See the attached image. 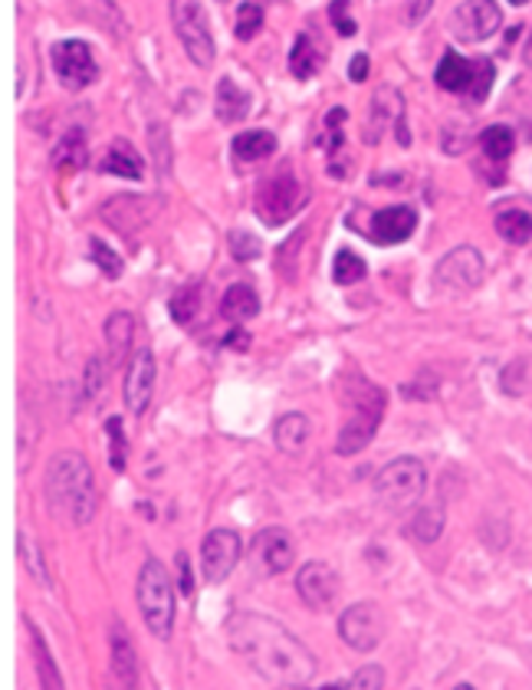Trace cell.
I'll return each instance as SVG.
<instances>
[{
    "mask_svg": "<svg viewBox=\"0 0 532 690\" xmlns=\"http://www.w3.org/2000/svg\"><path fill=\"white\" fill-rule=\"evenodd\" d=\"M171 11V24H174V34L177 40H182L188 60L201 70H208L214 63V37H211V27H208V14L201 4H191V0H174V4H168Z\"/></svg>",
    "mask_w": 532,
    "mask_h": 690,
    "instance_id": "8",
    "label": "cell"
},
{
    "mask_svg": "<svg viewBox=\"0 0 532 690\" xmlns=\"http://www.w3.org/2000/svg\"><path fill=\"white\" fill-rule=\"evenodd\" d=\"M221 312L227 322H250L257 312H260V299H257V289L247 286V283H234L224 299H221Z\"/></svg>",
    "mask_w": 532,
    "mask_h": 690,
    "instance_id": "25",
    "label": "cell"
},
{
    "mask_svg": "<svg viewBox=\"0 0 532 690\" xmlns=\"http://www.w3.org/2000/svg\"><path fill=\"white\" fill-rule=\"evenodd\" d=\"M34 421H30V411L24 408V415H21V470L27 473V467H30V454H34Z\"/></svg>",
    "mask_w": 532,
    "mask_h": 690,
    "instance_id": "43",
    "label": "cell"
},
{
    "mask_svg": "<svg viewBox=\"0 0 532 690\" xmlns=\"http://www.w3.org/2000/svg\"><path fill=\"white\" fill-rule=\"evenodd\" d=\"M273 151H276V135L267 132V128L240 132V135L234 138V158H237L240 164H247V161H263V158H270Z\"/></svg>",
    "mask_w": 532,
    "mask_h": 690,
    "instance_id": "28",
    "label": "cell"
},
{
    "mask_svg": "<svg viewBox=\"0 0 532 690\" xmlns=\"http://www.w3.org/2000/svg\"><path fill=\"white\" fill-rule=\"evenodd\" d=\"M112 690H138V657L122 621H112V664H109Z\"/></svg>",
    "mask_w": 532,
    "mask_h": 690,
    "instance_id": "17",
    "label": "cell"
},
{
    "mask_svg": "<svg viewBox=\"0 0 532 690\" xmlns=\"http://www.w3.org/2000/svg\"><path fill=\"white\" fill-rule=\"evenodd\" d=\"M132 338H135V316L119 309L106 319V345H109V359L112 366L125 362L132 353Z\"/></svg>",
    "mask_w": 532,
    "mask_h": 690,
    "instance_id": "21",
    "label": "cell"
},
{
    "mask_svg": "<svg viewBox=\"0 0 532 690\" xmlns=\"http://www.w3.org/2000/svg\"><path fill=\"white\" fill-rule=\"evenodd\" d=\"M480 145H483L486 158L506 161V158L512 155V148H516V135H512L509 125H490V128L480 135Z\"/></svg>",
    "mask_w": 532,
    "mask_h": 690,
    "instance_id": "35",
    "label": "cell"
},
{
    "mask_svg": "<svg viewBox=\"0 0 532 690\" xmlns=\"http://www.w3.org/2000/svg\"><path fill=\"white\" fill-rule=\"evenodd\" d=\"M106 434H109V464L112 470H125L128 464V447H125V434H122V421L119 418H109L106 421Z\"/></svg>",
    "mask_w": 532,
    "mask_h": 690,
    "instance_id": "37",
    "label": "cell"
},
{
    "mask_svg": "<svg viewBox=\"0 0 532 690\" xmlns=\"http://www.w3.org/2000/svg\"><path fill=\"white\" fill-rule=\"evenodd\" d=\"M17 559L24 563V569L30 572V579L44 589H53V579H50V569H47V559H44V550L40 543L30 537V533H21L17 537Z\"/></svg>",
    "mask_w": 532,
    "mask_h": 690,
    "instance_id": "30",
    "label": "cell"
},
{
    "mask_svg": "<svg viewBox=\"0 0 532 690\" xmlns=\"http://www.w3.org/2000/svg\"><path fill=\"white\" fill-rule=\"evenodd\" d=\"M385 687V670L379 664H366L355 670V677L345 683V690H382Z\"/></svg>",
    "mask_w": 532,
    "mask_h": 690,
    "instance_id": "40",
    "label": "cell"
},
{
    "mask_svg": "<svg viewBox=\"0 0 532 690\" xmlns=\"http://www.w3.org/2000/svg\"><path fill=\"white\" fill-rule=\"evenodd\" d=\"M24 628L30 631V644H34V657H37L40 690H66L63 674H60V667H57V661H53V654H50V644H47V641H44V634H40V628H37L30 618H24Z\"/></svg>",
    "mask_w": 532,
    "mask_h": 690,
    "instance_id": "22",
    "label": "cell"
},
{
    "mask_svg": "<svg viewBox=\"0 0 532 690\" xmlns=\"http://www.w3.org/2000/svg\"><path fill=\"white\" fill-rule=\"evenodd\" d=\"M138 612L145 618V628L158 641L171 638V631H174V582L154 556H148L138 569Z\"/></svg>",
    "mask_w": 532,
    "mask_h": 690,
    "instance_id": "4",
    "label": "cell"
},
{
    "mask_svg": "<svg viewBox=\"0 0 532 690\" xmlns=\"http://www.w3.org/2000/svg\"><path fill=\"white\" fill-rule=\"evenodd\" d=\"M263 21H267V8L263 4H240L237 8V24H234L237 40L257 37V30L263 27Z\"/></svg>",
    "mask_w": 532,
    "mask_h": 690,
    "instance_id": "36",
    "label": "cell"
},
{
    "mask_svg": "<svg viewBox=\"0 0 532 690\" xmlns=\"http://www.w3.org/2000/svg\"><path fill=\"white\" fill-rule=\"evenodd\" d=\"M53 164H57L60 171H79V168L89 164V151H86V135H83V128H73V132H66V135L60 138V145H57V151H53Z\"/></svg>",
    "mask_w": 532,
    "mask_h": 690,
    "instance_id": "29",
    "label": "cell"
},
{
    "mask_svg": "<svg viewBox=\"0 0 532 690\" xmlns=\"http://www.w3.org/2000/svg\"><path fill=\"white\" fill-rule=\"evenodd\" d=\"M168 312L177 325H191L195 316L201 312V286H185V289H177L168 303Z\"/></svg>",
    "mask_w": 532,
    "mask_h": 690,
    "instance_id": "33",
    "label": "cell"
},
{
    "mask_svg": "<svg viewBox=\"0 0 532 690\" xmlns=\"http://www.w3.org/2000/svg\"><path fill=\"white\" fill-rule=\"evenodd\" d=\"M161 211V198H132V195H122V198H112L109 205H102V221H109V227L122 231V234H132L135 227H145L154 214Z\"/></svg>",
    "mask_w": 532,
    "mask_h": 690,
    "instance_id": "16",
    "label": "cell"
},
{
    "mask_svg": "<svg viewBox=\"0 0 532 690\" xmlns=\"http://www.w3.org/2000/svg\"><path fill=\"white\" fill-rule=\"evenodd\" d=\"M319 63H322V57H319L312 37L309 34H299L296 44H293V53H289V73L296 79H309V76H316Z\"/></svg>",
    "mask_w": 532,
    "mask_h": 690,
    "instance_id": "31",
    "label": "cell"
},
{
    "mask_svg": "<svg viewBox=\"0 0 532 690\" xmlns=\"http://www.w3.org/2000/svg\"><path fill=\"white\" fill-rule=\"evenodd\" d=\"M525 60L532 63V37H529V47H525Z\"/></svg>",
    "mask_w": 532,
    "mask_h": 690,
    "instance_id": "49",
    "label": "cell"
},
{
    "mask_svg": "<svg viewBox=\"0 0 532 690\" xmlns=\"http://www.w3.org/2000/svg\"><path fill=\"white\" fill-rule=\"evenodd\" d=\"M348 79H351V83H366V79H369V57H366V53L351 57V63H348Z\"/></svg>",
    "mask_w": 532,
    "mask_h": 690,
    "instance_id": "45",
    "label": "cell"
},
{
    "mask_svg": "<svg viewBox=\"0 0 532 690\" xmlns=\"http://www.w3.org/2000/svg\"><path fill=\"white\" fill-rule=\"evenodd\" d=\"M89 257H92V263L109 276V280H119L122 276V270H125V263H122V257L112 250V247H106L102 241H92L89 244Z\"/></svg>",
    "mask_w": 532,
    "mask_h": 690,
    "instance_id": "38",
    "label": "cell"
},
{
    "mask_svg": "<svg viewBox=\"0 0 532 690\" xmlns=\"http://www.w3.org/2000/svg\"><path fill=\"white\" fill-rule=\"evenodd\" d=\"M338 638L359 654H369L382 641V608L375 602H355L338 618Z\"/></svg>",
    "mask_w": 532,
    "mask_h": 690,
    "instance_id": "9",
    "label": "cell"
},
{
    "mask_svg": "<svg viewBox=\"0 0 532 690\" xmlns=\"http://www.w3.org/2000/svg\"><path fill=\"white\" fill-rule=\"evenodd\" d=\"M53 70H57L60 83L66 89H73V93L86 89L99 76L96 57H92L89 44H83V40H60V44H53Z\"/></svg>",
    "mask_w": 532,
    "mask_h": 690,
    "instance_id": "10",
    "label": "cell"
},
{
    "mask_svg": "<svg viewBox=\"0 0 532 690\" xmlns=\"http://www.w3.org/2000/svg\"><path fill=\"white\" fill-rule=\"evenodd\" d=\"M444 533V509L441 506H421L415 513V520H411V537L424 546L437 543Z\"/></svg>",
    "mask_w": 532,
    "mask_h": 690,
    "instance_id": "32",
    "label": "cell"
},
{
    "mask_svg": "<svg viewBox=\"0 0 532 690\" xmlns=\"http://www.w3.org/2000/svg\"><path fill=\"white\" fill-rule=\"evenodd\" d=\"M332 280L338 286H351V283L366 280V260L355 250H338L335 260H332Z\"/></svg>",
    "mask_w": 532,
    "mask_h": 690,
    "instance_id": "34",
    "label": "cell"
},
{
    "mask_svg": "<svg viewBox=\"0 0 532 690\" xmlns=\"http://www.w3.org/2000/svg\"><path fill=\"white\" fill-rule=\"evenodd\" d=\"M392 122H395V125L405 122V102H401V93H398V89L385 86V89H379L375 99H372V115H369V122H366V141H369V145H379L382 135H385V128H388Z\"/></svg>",
    "mask_w": 532,
    "mask_h": 690,
    "instance_id": "19",
    "label": "cell"
},
{
    "mask_svg": "<svg viewBox=\"0 0 532 690\" xmlns=\"http://www.w3.org/2000/svg\"><path fill=\"white\" fill-rule=\"evenodd\" d=\"M102 171H106V175H119V178L138 182L141 178V158L132 151V145L125 138H115V145L102 158Z\"/></svg>",
    "mask_w": 532,
    "mask_h": 690,
    "instance_id": "27",
    "label": "cell"
},
{
    "mask_svg": "<svg viewBox=\"0 0 532 690\" xmlns=\"http://www.w3.org/2000/svg\"><path fill=\"white\" fill-rule=\"evenodd\" d=\"M437 283L441 286H450V289H473L483 283L486 276V260L477 247H454L447 257H441L437 270H434Z\"/></svg>",
    "mask_w": 532,
    "mask_h": 690,
    "instance_id": "11",
    "label": "cell"
},
{
    "mask_svg": "<svg viewBox=\"0 0 532 690\" xmlns=\"http://www.w3.org/2000/svg\"><path fill=\"white\" fill-rule=\"evenodd\" d=\"M231 254H234V260H240V263H247V260H257L260 254H263V244H260V237H253V234H247V231H231Z\"/></svg>",
    "mask_w": 532,
    "mask_h": 690,
    "instance_id": "39",
    "label": "cell"
},
{
    "mask_svg": "<svg viewBox=\"0 0 532 690\" xmlns=\"http://www.w3.org/2000/svg\"><path fill=\"white\" fill-rule=\"evenodd\" d=\"M428 490V470L418 457H395L375 477V500L388 513H408Z\"/></svg>",
    "mask_w": 532,
    "mask_h": 690,
    "instance_id": "6",
    "label": "cell"
},
{
    "mask_svg": "<svg viewBox=\"0 0 532 690\" xmlns=\"http://www.w3.org/2000/svg\"><path fill=\"white\" fill-rule=\"evenodd\" d=\"M329 17H332V24H335V30L342 34V37H355V21L348 17V4H329Z\"/></svg>",
    "mask_w": 532,
    "mask_h": 690,
    "instance_id": "44",
    "label": "cell"
},
{
    "mask_svg": "<svg viewBox=\"0 0 532 690\" xmlns=\"http://www.w3.org/2000/svg\"><path fill=\"white\" fill-rule=\"evenodd\" d=\"M454 690H477V687H470V683H457Z\"/></svg>",
    "mask_w": 532,
    "mask_h": 690,
    "instance_id": "50",
    "label": "cell"
},
{
    "mask_svg": "<svg viewBox=\"0 0 532 690\" xmlns=\"http://www.w3.org/2000/svg\"><path fill=\"white\" fill-rule=\"evenodd\" d=\"M177 572H182V592L191 595L195 592V582H191V563H188V553H177Z\"/></svg>",
    "mask_w": 532,
    "mask_h": 690,
    "instance_id": "46",
    "label": "cell"
},
{
    "mask_svg": "<svg viewBox=\"0 0 532 690\" xmlns=\"http://www.w3.org/2000/svg\"><path fill=\"white\" fill-rule=\"evenodd\" d=\"M348 392H351L348 418H345V424L338 431V441H335V451L342 457H351V454H359V451H366L372 444V438H375V431H379V424L385 418V405H388L385 392L379 385L366 382L362 375L348 379Z\"/></svg>",
    "mask_w": 532,
    "mask_h": 690,
    "instance_id": "3",
    "label": "cell"
},
{
    "mask_svg": "<svg viewBox=\"0 0 532 690\" xmlns=\"http://www.w3.org/2000/svg\"><path fill=\"white\" fill-rule=\"evenodd\" d=\"M309 195L302 188V182L296 178L293 164H280L276 171H270V175L257 185V218L267 224V227H280L286 224L289 218H296L302 208H306Z\"/></svg>",
    "mask_w": 532,
    "mask_h": 690,
    "instance_id": "5",
    "label": "cell"
},
{
    "mask_svg": "<svg viewBox=\"0 0 532 690\" xmlns=\"http://www.w3.org/2000/svg\"><path fill=\"white\" fill-rule=\"evenodd\" d=\"M151 392H154V356H151V349H138V353H132V362L125 372V405L135 418H141L148 411Z\"/></svg>",
    "mask_w": 532,
    "mask_h": 690,
    "instance_id": "15",
    "label": "cell"
},
{
    "mask_svg": "<svg viewBox=\"0 0 532 690\" xmlns=\"http://www.w3.org/2000/svg\"><path fill=\"white\" fill-rule=\"evenodd\" d=\"M240 550H244V543H240V537L234 530H211L205 537V543H201V569H205V579L214 582V586L224 582L237 569Z\"/></svg>",
    "mask_w": 532,
    "mask_h": 690,
    "instance_id": "12",
    "label": "cell"
},
{
    "mask_svg": "<svg viewBox=\"0 0 532 690\" xmlns=\"http://www.w3.org/2000/svg\"><path fill=\"white\" fill-rule=\"evenodd\" d=\"M224 631L234 654H240L267 683L299 690L316 677L312 651L276 618L260 612H234Z\"/></svg>",
    "mask_w": 532,
    "mask_h": 690,
    "instance_id": "1",
    "label": "cell"
},
{
    "mask_svg": "<svg viewBox=\"0 0 532 690\" xmlns=\"http://www.w3.org/2000/svg\"><path fill=\"white\" fill-rule=\"evenodd\" d=\"M253 553H257V559L263 563V572L280 576V572H286V569L293 566V559H296V543H293L289 530L270 527V530H263V533L257 537Z\"/></svg>",
    "mask_w": 532,
    "mask_h": 690,
    "instance_id": "18",
    "label": "cell"
},
{
    "mask_svg": "<svg viewBox=\"0 0 532 690\" xmlns=\"http://www.w3.org/2000/svg\"><path fill=\"white\" fill-rule=\"evenodd\" d=\"M493 224H496V234L506 244H529L532 241V211L529 208H499Z\"/></svg>",
    "mask_w": 532,
    "mask_h": 690,
    "instance_id": "26",
    "label": "cell"
},
{
    "mask_svg": "<svg viewBox=\"0 0 532 690\" xmlns=\"http://www.w3.org/2000/svg\"><path fill=\"white\" fill-rule=\"evenodd\" d=\"M224 345H227V349H250V335H247L244 329H234V332L224 338Z\"/></svg>",
    "mask_w": 532,
    "mask_h": 690,
    "instance_id": "48",
    "label": "cell"
},
{
    "mask_svg": "<svg viewBox=\"0 0 532 690\" xmlns=\"http://www.w3.org/2000/svg\"><path fill=\"white\" fill-rule=\"evenodd\" d=\"M296 592L302 599V605H309L312 612H325L335 605L338 592H342V582H338V572L329 566V563H306L296 576Z\"/></svg>",
    "mask_w": 532,
    "mask_h": 690,
    "instance_id": "13",
    "label": "cell"
},
{
    "mask_svg": "<svg viewBox=\"0 0 532 690\" xmlns=\"http://www.w3.org/2000/svg\"><path fill=\"white\" fill-rule=\"evenodd\" d=\"M431 8H434L431 0H418V4H408V8H405V21H408V24H418L421 17H428Z\"/></svg>",
    "mask_w": 532,
    "mask_h": 690,
    "instance_id": "47",
    "label": "cell"
},
{
    "mask_svg": "<svg viewBox=\"0 0 532 690\" xmlns=\"http://www.w3.org/2000/svg\"><path fill=\"white\" fill-rule=\"evenodd\" d=\"M503 24V11L493 0H470V4H457L454 8V27L460 34V40L467 44H480L486 37H493Z\"/></svg>",
    "mask_w": 532,
    "mask_h": 690,
    "instance_id": "14",
    "label": "cell"
},
{
    "mask_svg": "<svg viewBox=\"0 0 532 690\" xmlns=\"http://www.w3.org/2000/svg\"><path fill=\"white\" fill-rule=\"evenodd\" d=\"M273 441H276V447H280L283 454H289V457L302 454V447H306V441H309V418L299 415V411L283 415V418L276 421V428H273Z\"/></svg>",
    "mask_w": 532,
    "mask_h": 690,
    "instance_id": "23",
    "label": "cell"
},
{
    "mask_svg": "<svg viewBox=\"0 0 532 690\" xmlns=\"http://www.w3.org/2000/svg\"><path fill=\"white\" fill-rule=\"evenodd\" d=\"M467 145H470V125L463 122H450L447 128H444V151L447 155H460V151H467Z\"/></svg>",
    "mask_w": 532,
    "mask_h": 690,
    "instance_id": "41",
    "label": "cell"
},
{
    "mask_svg": "<svg viewBox=\"0 0 532 690\" xmlns=\"http://www.w3.org/2000/svg\"><path fill=\"white\" fill-rule=\"evenodd\" d=\"M496 66L490 60H463L457 50H447L434 70V83L447 93L470 96L473 102H483L493 89Z\"/></svg>",
    "mask_w": 532,
    "mask_h": 690,
    "instance_id": "7",
    "label": "cell"
},
{
    "mask_svg": "<svg viewBox=\"0 0 532 690\" xmlns=\"http://www.w3.org/2000/svg\"><path fill=\"white\" fill-rule=\"evenodd\" d=\"M415 227H418L415 208L395 205V208H385V211L375 214V221H372V241H379V244H385V247L405 244V241L415 234Z\"/></svg>",
    "mask_w": 532,
    "mask_h": 690,
    "instance_id": "20",
    "label": "cell"
},
{
    "mask_svg": "<svg viewBox=\"0 0 532 690\" xmlns=\"http://www.w3.org/2000/svg\"><path fill=\"white\" fill-rule=\"evenodd\" d=\"M47 500L53 509H60L63 516L76 527L92 523L96 516V477L89 460L79 451H63L50 460L47 467Z\"/></svg>",
    "mask_w": 532,
    "mask_h": 690,
    "instance_id": "2",
    "label": "cell"
},
{
    "mask_svg": "<svg viewBox=\"0 0 532 690\" xmlns=\"http://www.w3.org/2000/svg\"><path fill=\"white\" fill-rule=\"evenodd\" d=\"M250 106H253V99H250V93L247 89H240L234 79H221L218 83V119L221 122H240V119H247V112H250Z\"/></svg>",
    "mask_w": 532,
    "mask_h": 690,
    "instance_id": "24",
    "label": "cell"
},
{
    "mask_svg": "<svg viewBox=\"0 0 532 690\" xmlns=\"http://www.w3.org/2000/svg\"><path fill=\"white\" fill-rule=\"evenodd\" d=\"M102 382H106V366H102L99 356H92V359L86 362V385H83V395H86V398H96V395L102 392Z\"/></svg>",
    "mask_w": 532,
    "mask_h": 690,
    "instance_id": "42",
    "label": "cell"
}]
</instances>
